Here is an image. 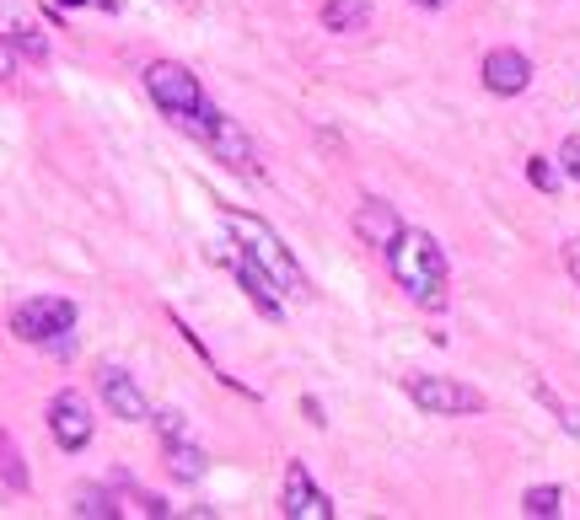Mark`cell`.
I'll return each instance as SVG.
<instances>
[{
    "label": "cell",
    "instance_id": "obj_1",
    "mask_svg": "<svg viewBox=\"0 0 580 520\" xmlns=\"http://www.w3.org/2000/svg\"><path fill=\"white\" fill-rule=\"evenodd\" d=\"M387 258H393L398 284L415 295L425 312H441L447 306V252L436 247L430 231H398V241L387 247Z\"/></svg>",
    "mask_w": 580,
    "mask_h": 520
},
{
    "label": "cell",
    "instance_id": "obj_2",
    "mask_svg": "<svg viewBox=\"0 0 580 520\" xmlns=\"http://www.w3.org/2000/svg\"><path fill=\"white\" fill-rule=\"evenodd\" d=\"M226 231H232V241L248 252V258H258L269 274H275V284L286 290V295H307V274L296 269V258H290V247L258 215H237V209H226Z\"/></svg>",
    "mask_w": 580,
    "mask_h": 520
},
{
    "label": "cell",
    "instance_id": "obj_3",
    "mask_svg": "<svg viewBox=\"0 0 580 520\" xmlns=\"http://www.w3.org/2000/svg\"><path fill=\"white\" fill-rule=\"evenodd\" d=\"M146 91H151V102H157L178 129H189V119L205 108V91H200L194 71H183L178 59H157V65L146 71Z\"/></svg>",
    "mask_w": 580,
    "mask_h": 520
},
{
    "label": "cell",
    "instance_id": "obj_4",
    "mask_svg": "<svg viewBox=\"0 0 580 520\" xmlns=\"http://www.w3.org/2000/svg\"><path fill=\"white\" fill-rule=\"evenodd\" d=\"M71 327H76V306L65 295H33V301H22L11 312V333L22 344H49V338H60Z\"/></svg>",
    "mask_w": 580,
    "mask_h": 520
},
{
    "label": "cell",
    "instance_id": "obj_5",
    "mask_svg": "<svg viewBox=\"0 0 580 520\" xmlns=\"http://www.w3.org/2000/svg\"><path fill=\"white\" fill-rule=\"evenodd\" d=\"M409 398L425 413H484V392L457 376H409Z\"/></svg>",
    "mask_w": 580,
    "mask_h": 520
},
{
    "label": "cell",
    "instance_id": "obj_6",
    "mask_svg": "<svg viewBox=\"0 0 580 520\" xmlns=\"http://www.w3.org/2000/svg\"><path fill=\"white\" fill-rule=\"evenodd\" d=\"M97 392L114 408V419H125V424H146V419H151V402L135 387V376H129L125 365H103V370H97Z\"/></svg>",
    "mask_w": 580,
    "mask_h": 520
},
{
    "label": "cell",
    "instance_id": "obj_7",
    "mask_svg": "<svg viewBox=\"0 0 580 520\" xmlns=\"http://www.w3.org/2000/svg\"><path fill=\"white\" fill-rule=\"evenodd\" d=\"M49 435L65 445V451H82L92 441V408H86L82 392H60V398L49 402Z\"/></svg>",
    "mask_w": 580,
    "mask_h": 520
},
{
    "label": "cell",
    "instance_id": "obj_8",
    "mask_svg": "<svg viewBox=\"0 0 580 520\" xmlns=\"http://www.w3.org/2000/svg\"><path fill=\"white\" fill-rule=\"evenodd\" d=\"M200 140H205V145H210V151H215L221 161H232V166H243V172H258V156H253L248 129H243L237 119H226L221 108L210 113V129L200 134Z\"/></svg>",
    "mask_w": 580,
    "mask_h": 520
},
{
    "label": "cell",
    "instance_id": "obj_9",
    "mask_svg": "<svg viewBox=\"0 0 580 520\" xmlns=\"http://www.w3.org/2000/svg\"><path fill=\"white\" fill-rule=\"evenodd\" d=\"M290 520H333V499L323 494V488H312V478H307V467L301 462H290L286 473V505H280Z\"/></svg>",
    "mask_w": 580,
    "mask_h": 520
},
{
    "label": "cell",
    "instance_id": "obj_10",
    "mask_svg": "<svg viewBox=\"0 0 580 520\" xmlns=\"http://www.w3.org/2000/svg\"><path fill=\"white\" fill-rule=\"evenodd\" d=\"M232 269H237V280L248 284L253 306H258V312H264V317H275V322H280V295H286V290H280V284H275V274H269V269H264V263H258V258H248V252H243V247H237V252H232Z\"/></svg>",
    "mask_w": 580,
    "mask_h": 520
},
{
    "label": "cell",
    "instance_id": "obj_11",
    "mask_svg": "<svg viewBox=\"0 0 580 520\" xmlns=\"http://www.w3.org/2000/svg\"><path fill=\"white\" fill-rule=\"evenodd\" d=\"M527 80H533V65H527V54H516V48H495V54L484 59V86L500 91V97L527 91Z\"/></svg>",
    "mask_w": 580,
    "mask_h": 520
},
{
    "label": "cell",
    "instance_id": "obj_12",
    "mask_svg": "<svg viewBox=\"0 0 580 520\" xmlns=\"http://www.w3.org/2000/svg\"><path fill=\"white\" fill-rule=\"evenodd\" d=\"M355 231L372 241V247H393L398 241V231H404V220H398V209L382 199H366L361 209H355Z\"/></svg>",
    "mask_w": 580,
    "mask_h": 520
},
{
    "label": "cell",
    "instance_id": "obj_13",
    "mask_svg": "<svg viewBox=\"0 0 580 520\" xmlns=\"http://www.w3.org/2000/svg\"><path fill=\"white\" fill-rule=\"evenodd\" d=\"M366 17H372L366 0H329L323 6V28L329 33H355V28H366Z\"/></svg>",
    "mask_w": 580,
    "mask_h": 520
},
{
    "label": "cell",
    "instance_id": "obj_14",
    "mask_svg": "<svg viewBox=\"0 0 580 520\" xmlns=\"http://www.w3.org/2000/svg\"><path fill=\"white\" fill-rule=\"evenodd\" d=\"M0 483H6V488H17V494L33 483V478H28V462H22V451H17V441H11L6 430H0Z\"/></svg>",
    "mask_w": 580,
    "mask_h": 520
},
{
    "label": "cell",
    "instance_id": "obj_15",
    "mask_svg": "<svg viewBox=\"0 0 580 520\" xmlns=\"http://www.w3.org/2000/svg\"><path fill=\"white\" fill-rule=\"evenodd\" d=\"M167 462H172V478H183V483H194L200 473H205V451H200V445H189V441L167 445Z\"/></svg>",
    "mask_w": 580,
    "mask_h": 520
},
{
    "label": "cell",
    "instance_id": "obj_16",
    "mask_svg": "<svg viewBox=\"0 0 580 520\" xmlns=\"http://www.w3.org/2000/svg\"><path fill=\"white\" fill-rule=\"evenodd\" d=\"M522 510H527V516L533 520H554L559 516V510H565V494H559V488H548V483H543V488H527V494H522Z\"/></svg>",
    "mask_w": 580,
    "mask_h": 520
},
{
    "label": "cell",
    "instance_id": "obj_17",
    "mask_svg": "<svg viewBox=\"0 0 580 520\" xmlns=\"http://www.w3.org/2000/svg\"><path fill=\"white\" fill-rule=\"evenodd\" d=\"M76 516H92V520L108 516V520H114V516H119V505H114L103 488H82V499H76Z\"/></svg>",
    "mask_w": 580,
    "mask_h": 520
},
{
    "label": "cell",
    "instance_id": "obj_18",
    "mask_svg": "<svg viewBox=\"0 0 580 520\" xmlns=\"http://www.w3.org/2000/svg\"><path fill=\"white\" fill-rule=\"evenodd\" d=\"M11 43H17L28 59H43V54H49V43L39 39V28H28V22H11Z\"/></svg>",
    "mask_w": 580,
    "mask_h": 520
},
{
    "label": "cell",
    "instance_id": "obj_19",
    "mask_svg": "<svg viewBox=\"0 0 580 520\" xmlns=\"http://www.w3.org/2000/svg\"><path fill=\"white\" fill-rule=\"evenodd\" d=\"M157 430H162V441H167V445L189 441V430H183V413H172V408H167V413H157Z\"/></svg>",
    "mask_w": 580,
    "mask_h": 520
},
{
    "label": "cell",
    "instance_id": "obj_20",
    "mask_svg": "<svg viewBox=\"0 0 580 520\" xmlns=\"http://www.w3.org/2000/svg\"><path fill=\"white\" fill-rule=\"evenodd\" d=\"M527 177L538 183L543 194H554V188H559V172H554V166H548L543 156H533V161H527Z\"/></svg>",
    "mask_w": 580,
    "mask_h": 520
},
{
    "label": "cell",
    "instance_id": "obj_21",
    "mask_svg": "<svg viewBox=\"0 0 580 520\" xmlns=\"http://www.w3.org/2000/svg\"><path fill=\"white\" fill-rule=\"evenodd\" d=\"M565 172L580 183V140H565Z\"/></svg>",
    "mask_w": 580,
    "mask_h": 520
},
{
    "label": "cell",
    "instance_id": "obj_22",
    "mask_svg": "<svg viewBox=\"0 0 580 520\" xmlns=\"http://www.w3.org/2000/svg\"><path fill=\"white\" fill-rule=\"evenodd\" d=\"M565 263H570V274L580 280V241H570V247H565Z\"/></svg>",
    "mask_w": 580,
    "mask_h": 520
},
{
    "label": "cell",
    "instance_id": "obj_23",
    "mask_svg": "<svg viewBox=\"0 0 580 520\" xmlns=\"http://www.w3.org/2000/svg\"><path fill=\"white\" fill-rule=\"evenodd\" d=\"M11 76V54H6V48H0V80Z\"/></svg>",
    "mask_w": 580,
    "mask_h": 520
},
{
    "label": "cell",
    "instance_id": "obj_24",
    "mask_svg": "<svg viewBox=\"0 0 580 520\" xmlns=\"http://www.w3.org/2000/svg\"><path fill=\"white\" fill-rule=\"evenodd\" d=\"M60 6H82V0H60Z\"/></svg>",
    "mask_w": 580,
    "mask_h": 520
},
{
    "label": "cell",
    "instance_id": "obj_25",
    "mask_svg": "<svg viewBox=\"0 0 580 520\" xmlns=\"http://www.w3.org/2000/svg\"><path fill=\"white\" fill-rule=\"evenodd\" d=\"M419 6H441V0H419Z\"/></svg>",
    "mask_w": 580,
    "mask_h": 520
},
{
    "label": "cell",
    "instance_id": "obj_26",
    "mask_svg": "<svg viewBox=\"0 0 580 520\" xmlns=\"http://www.w3.org/2000/svg\"><path fill=\"white\" fill-rule=\"evenodd\" d=\"M178 6H194V0H178Z\"/></svg>",
    "mask_w": 580,
    "mask_h": 520
}]
</instances>
